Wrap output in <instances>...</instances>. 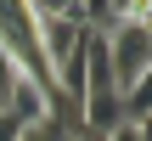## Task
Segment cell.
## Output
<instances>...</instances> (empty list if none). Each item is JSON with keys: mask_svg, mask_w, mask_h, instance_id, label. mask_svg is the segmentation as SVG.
Instances as JSON below:
<instances>
[{"mask_svg": "<svg viewBox=\"0 0 152 141\" xmlns=\"http://www.w3.org/2000/svg\"><path fill=\"white\" fill-rule=\"evenodd\" d=\"M102 51H107V73H113V90H135L152 68V28L147 23H113L102 34Z\"/></svg>", "mask_w": 152, "mask_h": 141, "instance_id": "obj_1", "label": "cell"}, {"mask_svg": "<svg viewBox=\"0 0 152 141\" xmlns=\"http://www.w3.org/2000/svg\"><path fill=\"white\" fill-rule=\"evenodd\" d=\"M113 23H147L152 28V0H107V28Z\"/></svg>", "mask_w": 152, "mask_h": 141, "instance_id": "obj_5", "label": "cell"}, {"mask_svg": "<svg viewBox=\"0 0 152 141\" xmlns=\"http://www.w3.org/2000/svg\"><path fill=\"white\" fill-rule=\"evenodd\" d=\"M34 40H39L45 68L56 73V68L79 51V40H85V17H51V23H34Z\"/></svg>", "mask_w": 152, "mask_h": 141, "instance_id": "obj_2", "label": "cell"}, {"mask_svg": "<svg viewBox=\"0 0 152 141\" xmlns=\"http://www.w3.org/2000/svg\"><path fill=\"white\" fill-rule=\"evenodd\" d=\"M28 11V23H51V17H79V0H17Z\"/></svg>", "mask_w": 152, "mask_h": 141, "instance_id": "obj_4", "label": "cell"}, {"mask_svg": "<svg viewBox=\"0 0 152 141\" xmlns=\"http://www.w3.org/2000/svg\"><path fill=\"white\" fill-rule=\"evenodd\" d=\"M17 136H23V124H11V119L0 113V141H17Z\"/></svg>", "mask_w": 152, "mask_h": 141, "instance_id": "obj_7", "label": "cell"}, {"mask_svg": "<svg viewBox=\"0 0 152 141\" xmlns=\"http://www.w3.org/2000/svg\"><path fill=\"white\" fill-rule=\"evenodd\" d=\"M107 141H147V130H130V124H118V130H113Z\"/></svg>", "mask_w": 152, "mask_h": 141, "instance_id": "obj_6", "label": "cell"}, {"mask_svg": "<svg viewBox=\"0 0 152 141\" xmlns=\"http://www.w3.org/2000/svg\"><path fill=\"white\" fill-rule=\"evenodd\" d=\"M6 119L23 124V130L39 124V119H45V85H34L28 73H17V79H11V96H6Z\"/></svg>", "mask_w": 152, "mask_h": 141, "instance_id": "obj_3", "label": "cell"}]
</instances>
